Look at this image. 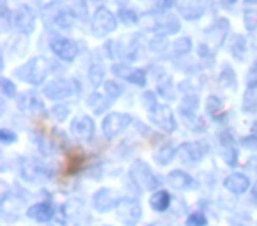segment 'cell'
Segmentation results:
<instances>
[{
  "instance_id": "cell-1",
  "label": "cell",
  "mask_w": 257,
  "mask_h": 226,
  "mask_svg": "<svg viewBox=\"0 0 257 226\" xmlns=\"http://www.w3.org/2000/svg\"><path fill=\"white\" fill-rule=\"evenodd\" d=\"M48 71H50V64H48L46 58L36 57L27 62V64H23L22 67L16 69L15 74L18 80L30 83V85H41L44 82V78H46Z\"/></svg>"
},
{
  "instance_id": "cell-2",
  "label": "cell",
  "mask_w": 257,
  "mask_h": 226,
  "mask_svg": "<svg viewBox=\"0 0 257 226\" xmlns=\"http://www.w3.org/2000/svg\"><path fill=\"white\" fill-rule=\"evenodd\" d=\"M131 177H133V180L141 187V189L154 191L155 187L159 186V179L150 170V166H148L145 161H140V159L131 165Z\"/></svg>"
},
{
  "instance_id": "cell-3",
  "label": "cell",
  "mask_w": 257,
  "mask_h": 226,
  "mask_svg": "<svg viewBox=\"0 0 257 226\" xmlns=\"http://www.w3.org/2000/svg\"><path fill=\"white\" fill-rule=\"evenodd\" d=\"M116 210L121 222L127 226H136L141 219V214H143L140 201L133 200V198H120L116 201Z\"/></svg>"
},
{
  "instance_id": "cell-4",
  "label": "cell",
  "mask_w": 257,
  "mask_h": 226,
  "mask_svg": "<svg viewBox=\"0 0 257 226\" xmlns=\"http://www.w3.org/2000/svg\"><path fill=\"white\" fill-rule=\"evenodd\" d=\"M92 29H93V36L104 37L116 29V18H114V15L109 11V9L99 8L95 13H93Z\"/></svg>"
},
{
  "instance_id": "cell-5",
  "label": "cell",
  "mask_w": 257,
  "mask_h": 226,
  "mask_svg": "<svg viewBox=\"0 0 257 226\" xmlns=\"http://www.w3.org/2000/svg\"><path fill=\"white\" fill-rule=\"evenodd\" d=\"M150 120L157 127L164 129L166 133H173L176 129V120L173 111L166 104H155L154 108H150Z\"/></svg>"
},
{
  "instance_id": "cell-6",
  "label": "cell",
  "mask_w": 257,
  "mask_h": 226,
  "mask_svg": "<svg viewBox=\"0 0 257 226\" xmlns=\"http://www.w3.org/2000/svg\"><path fill=\"white\" fill-rule=\"evenodd\" d=\"M133 122V117L127 115V113H120V111H113L104 119L102 122V131L106 138H114L116 134H120L128 124Z\"/></svg>"
},
{
  "instance_id": "cell-7",
  "label": "cell",
  "mask_w": 257,
  "mask_h": 226,
  "mask_svg": "<svg viewBox=\"0 0 257 226\" xmlns=\"http://www.w3.org/2000/svg\"><path fill=\"white\" fill-rule=\"evenodd\" d=\"M50 48L58 58L69 60V62L74 60V58L78 57V51H79L76 41L67 39V37H53L50 43Z\"/></svg>"
},
{
  "instance_id": "cell-8",
  "label": "cell",
  "mask_w": 257,
  "mask_h": 226,
  "mask_svg": "<svg viewBox=\"0 0 257 226\" xmlns=\"http://www.w3.org/2000/svg\"><path fill=\"white\" fill-rule=\"evenodd\" d=\"M74 85L76 83L72 82V80H55V82L48 83L46 87H44V96L48 97V99H65V97L72 96V92H74Z\"/></svg>"
},
{
  "instance_id": "cell-9",
  "label": "cell",
  "mask_w": 257,
  "mask_h": 226,
  "mask_svg": "<svg viewBox=\"0 0 257 226\" xmlns=\"http://www.w3.org/2000/svg\"><path fill=\"white\" fill-rule=\"evenodd\" d=\"M13 23L22 34H30L36 29V15L29 6H20L13 15Z\"/></svg>"
},
{
  "instance_id": "cell-10",
  "label": "cell",
  "mask_w": 257,
  "mask_h": 226,
  "mask_svg": "<svg viewBox=\"0 0 257 226\" xmlns=\"http://www.w3.org/2000/svg\"><path fill=\"white\" fill-rule=\"evenodd\" d=\"M71 131H72V134L78 138V140L88 141L90 138L93 136V133H95V124H93L92 117L81 115V117H78L76 120H72Z\"/></svg>"
},
{
  "instance_id": "cell-11",
  "label": "cell",
  "mask_w": 257,
  "mask_h": 226,
  "mask_svg": "<svg viewBox=\"0 0 257 226\" xmlns=\"http://www.w3.org/2000/svg\"><path fill=\"white\" fill-rule=\"evenodd\" d=\"M114 203H116L114 193L111 189H107V187H102V189H99L93 194V207L99 212H109Z\"/></svg>"
},
{
  "instance_id": "cell-12",
  "label": "cell",
  "mask_w": 257,
  "mask_h": 226,
  "mask_svg": "<svg viewBox=\"0 0 257 226\" xmlns=\"http://www.w3.org/2000/svg\"><path fill=\"white\" fill-rule=\"evenodd\" d=\"M227 30H229V22H227V20H224V18L217 20V22L213 23V27H210V30H208L210 44H213L215 48L222 46L225 36H227Z\"/></svg>"
},
{
  "instance_id": "cell-13",
  "label": "cell",
  "mask_w": 257,
  "mask_h": 226,
  "mask_svg": "<svg viewBox=\"0 0 257 226\" xmlns=\"http://www.w3.org/2000/svg\"><path fill=\"white\" fill-rule=\"evenodd\" d=\"M224 186H225V189H229L231 193L243 194L250 187V180H248V177L243 175V173H232V175H229L227 179L224 180Z\"/></svg>"
},
{
  "instance_id": "cell-14",
  "label": "cell",
  "mask_w": 257,
  "mask_h": 226,
  "mask_svg": "<svg viewBox=\"0 0 257 226\" xmlns=\"http://www.w3.org/2000/svg\"><path fill=\"white\" fill-rule=\"evenodd\" d=\"M27 214H29V217H32L34 221H37V222H48L55 215V208L51 203H46V201H44V203L32 205Z\"/></svg>"
},
{
  "instance_id": "cell-15",
  "label": "cell",
  "mask_w": 257,
  "mask_h": 226,
  "mask_svg": "<svg viewBox=\"0 0 257 226\" xmlns=\"http://www.w3.org/2000/svg\"><path fill=\"white\" fill-rule=\"evenodd\" d=\"M18 108L23 111H34V113H44V104L37 99L34 94L23 92L18 97Z\"/></svg>"
},
{
  "instance_id": "cell-16",
  "label": "cell",
  "mask_w": 257,
  "mask_h": 226,
  "mask_svg": "<svg viewBox=\"0 0 257 226\" xmlns=\"http://www.w3.org/2000/svg\"><path fill=\"white\" fill-rule=\"evenodd\" d=\"M168 180L175 189H182V191H187V189H192L194 187V179L189 175V173L182 172V170H175L168 175Z\"/></svg>"
},
{
  "instance_id": "cell-17",
  "label": "cell",
  "mask_w": 257,
  "mask_h": 226,
  "mask_svg": "<svg viewBox=\"0 0 257 226\" xmlns=\"http://www.w3.org/2000/svg\"><path fill=\"white\" fill-rule=\"evenodd\" d=\"M53 22L58 29H64V30H69L76 22V15L71 8H60L53 16Z\"/></svg>"
},
{
  "instance_id": "cell-18",
  "label": "cell",
  "mask_w": 257,
  "mask_h": 226,
  "mask_svg": "<svg viewBox=\"0 0 257 226\" xmlns=\"http://www.w3.org/2000/svg\"><path fill=\"white\" fill-rule=\"evenodd\" d=\"M178 152L183 161H187V163H197L203 158V148L197 143H183L182 147L178 148Z\"/></svg>"
},
{
  "instance_id": "cell-19",
  "label": "cell",
  "mask_w": 257,
  "mask_h": 226,
  "mask_svg": "<svg viewBox=\"0 0 257 226\" xmlns=\"http://www.w3.org/2000/svg\"><path fill=\"white\" fill-rule=\"evenodd\" d=\"M229 51L232 53V57L236 60H243L245 58V53H246V39L243 36H234L229 43Z\"/></svg>"
},
{
  "instance_id": "cell-20",
  "label": "cell",
  "mask_w": 257,
  "mask_h": 226,
  "mask_svg": "<svg viewBox=\"0 0 257 226\" xmlns=\"http://www.w3.org/2000/svg\"><path fill=\"white\" fill-rule=\"evenodd\" d=\"M169 203H171V196H169V193H166V191H157V193H154L150 198L152 208L157 210V212L168 210Z\"/></svg>"
},
{
  "instance_id": "cell-21",
  "label": "cell",
  "mask_w": 257,
  "mask_h": 226,
  "mask_svg": "<svg viewBox=\"0 0 257 226\" xmlns=\"http://www.w3.org/2000/svg\"><path fill=\"white\" fill-rule=\"evenodd\" d=\"M182 119H183V122L187 124V127H189L190 131H204L203 120L197 117L196 111H189V110H183V108H182Z\"/></svg>"
},
{
  "instance_id": "cell-22",
  "label": "cell",
  "mask_w": 257,
  "mask_h": 226,
  "mask_svg": "<svg viewBox=\"0 0 257 226\" xmlns=\"http://www.w3.org/2000/svg\"><path fill=\"white\" fill-rule=\"evenodd\" d=\"M203 13H204V8L197 4V2H194V4H182L180 6V15H182L185 20H197V18L203 16Z\"/></svg>"
},
{
  "instance_id": "cell-23",
  "label": "cell",
  "mask_w": 257,
  "mask_h": 226,
  "mask_svg": "<svg viewBox=\"0 0 257 226\" xmlns=\"http://www.w3.org/2000/svg\"><path fill=\"white\" fill-rule=\"evenodd\" d=\"M175 156H176V148L173 147V145H164V147H161L155 152V161H157L159 165L166 166L175 159Z\"/></svg>"
},
{
  "instance_id": "cell-24",
  "label": "cell",
  "mask_w": 257,
  "mask_h": 226,
  "mask_svg": "<svg viewBox=\"0 0 257 226\" xmlns=\"http://www.w3.org/2000/svg\"><path fill=\"white\" fill-rule=\"evenodd\" d=\"M157 90L161 96H164L166 99H173L175 97V87H173V80L168 74H162L157 82Z\"/></svg>"
},
{
  "instance_id": "cell-25",
  "label": "cell",
  "mask_w": 257,
  "mask_h": 226,
  "mask_svg": "<svg viewBox=\"0 0 257 226\" xmlns=\"http://www.w3.org/2000/svg\"><path fill=\"white\" fill-rule=\"evenodd\" d=\"M218 82H220V85L225 87V89H234L236 87V74H234V71H232L231 65H225V67L222 69L220 76H218Z\"/></svg>"
},
{
  "instance_id": "cell-26",
  "label": "cell",
  "mask_w": 257,
  "mask_h": 226,
  "mask_svg": "<svg viewBox=\"0 0 257 226\" xmlns=\"http://www.w3.org/2000/svg\"><path fill=\"white\" fill-rule=\"evenodd\" d=\"M243 111L245 113H257V96L253 90H246L243 96Z\"/></svg>"
},
{
  "instance_id": "cell-27",
  "label": "cell",
  "mask_w": 257,
  "mask_h": 226,
  "mask_svg": "<svg viewBox=\"0 0 257 226\" xmlns=\"http://www.w3.org/2000/svg\"><path fill=\"white\" fill-rule=\"evenodd\" d=\"M161 27L166 30V34H178L180 32V20L175 15H168L166 20L161 23Z\"/></svg>"
},
{
  "instance_id": "cell-28",
  "label": "cell",
  "mask_w": 257,
  "mask_h": 226,
  "mask_svg": "<svg viewBox=\"0 0 257 226\" xmlns=\"http://www.w3.org/2000/svg\"><path fill=\"white\" fill-rule=\"evenodd\" d=\"M173 50H175L176 55H187L192 50V41L189 37H180L173 43Z\"/></svg>"
},
{
  "instance_id": "cell-29",
  "label": "cell",
  "mask_w": 257,
  "mask_h": 226,
  "mask_svg": "<svg viewBox=\"0 0 257 226\" xmlns=\"http://www.w3.org/2000/svg\"><path fill=\"white\" fill-rule=\"evenodd\" d=\"M243 22H245L246 30L253 32V30L257 29V8L245 9V15H243Z\"/></svg>"
},
{
  "instance_id": "cell-30",
  "label": "cell",
  "mask_w": 257,
  "mask_h": 226,
  "mask_svg": "<svg viewBox=\"0 0 257 226\" xmlns=\"http://www.w3.org/2000/svg\"><path fill=\"white\" fill-rule=\"evenodd\" d=\"M102 99H104V97L100 96V94H92V96H90L88 104L93 108V110L97 111V113H100V111L107 110V106H109V101H102Z\"/></svg>"
},
{
  "instance_id": "cell-31",
  "label": "cell",
  "mask_w": 257,
  "mask_h": 226,
  "mask_svg": "<svg viewBox=\"0 0 257 226\" xmlns=\"http://www.w3.org/2000/svg\"><path fill=\"white\" fill-rule=\"evenodd\" d=\"M88 78L90 82L93 83V85H99V83H102L104 80V67L100 64H93L92 67H90L88 71Z\"/></svg>"
},
{
  "instance_id": "cell-32",
  "label": "cell",
  "mask_w": 257,
  "mask_h": 226,
  "mask_svg": "<svg viewBox=\"0 0 257 226\" xmlns=\"http://www.w3.org/2000/svg\"><path fill=\"white\" fill-rule=\"evenodd\" d=\"M104 90H106V96L109 97L111 101L118 99L120 94H121V87L118 85L116 82H113V80H109V82L104 83Z\"/></svg>"
},
{
  "instance_id": "cell-33",
  "label": "cell",
  "mask_w": 257,
  "mask_h": 226,
  "mask_svg": "<svg viewBox=\"0 0 257 226\" xmlns=\"http://www.w3.org/2000/svg\"><path fill=\"white\" fill-rule=\"evenodd\" d=\"M127 82L134 83V85H138V87L147 85V71H143V69H134V71L131 72V76L127 78Z\"/></svg>"
},
{
  "instance_id": "cell-34",
  "label": "cell",
  "mask_w": 257,
  "mask_h": 226,
  "mask_svg": "<svg viewBox=\"0 0 257 226\" xmlns=\"http://www.w3.org/2000/svg\"><path fill=\"white\" fill-rule=\"evenodd\" d=\"M118 18L121 20V22L125 23V25H133V23L138 22V15L133 11V9H125L121 8L120 11H118Z\"/></svg>"
},
{
  "instance_id": "cell-35",
  "label": "cell",
  "mask_w": 257,
  "mask_h": 226,
  "mask_svg": "<svg viewBox=\"0 0 257 226\" xmlns=\"http://www.w3.org/2000/svg\"><path fill=\"white\" fill-rule=\"evenodd\" d=\"M206 110L210 115H218L222 111V101L218 99L217 96H210L208 97V103H206Z\"/></svg>"
},
{
  "instance_id": "cell-36",
  "label": "cell",
  "mask_w": 257,
  "mask_h": 226,
  "mask_svg": "<svg viewBox=\"0 0 257 226\" xmlns=\"http://www.w3.org/2000/svg\"><path fill=\"white\" fill-rule=\"evenodd\" d=\"M51 117H53L57 122H64L69 117V108L64 106V104H57V106L51 110Z\"/></svg>"
},
{
  "instance_id": "cell-37",
  "label": "cell",
  "mask_w": 257,
  "mask_h": 226,
  "mask_svg": "<svg viewBox=\"0 0 257 226\" xmlns=\"http://www.w3.org/2000/svg\"><path fill=\"white\" fill-rule=\"evenodd\" d=\"M187 226H206V215L203 212H194L187 219Z\"/></svg>"
},
{
  "instance_id": "cell-38",
  "label": "cell",
  "mask_w": 257,
  "mask_h": 226,
  "mask_svg": "<svg viewBox=\"0 0 257 226\" xmlns=\"http://www.w3.org/2000/svg\"><path fill=\"white\" fill-rule=\"evenodd\" d=\"M0 89H2V92H4L6 97H15L16 87H15V83H13L11 80H8V78L0 80Z\"/></svg>"
},
{
  "instance_id": "cell-39",
  "label": "cell",
  "mask_w": 257,
  "mask_h": 226,
  "mask_svg": "<svg viewBox=\"0 0 257 226\" xmlns=\"http://www.w3.org/2000/svg\"><path fill=\"white\" fill-rule=\"evenodd\" d=\"M246 85H248V90L257 89V60L253 62L248 74H246Z\"/></svg>"
},
{
  "instance_id": "cell-40",
  "label": "cell",
  "mask_w": 257,
  "mask_h": 226,
  "mask_svg": "<svg viewBox=\"0 0 257 226\" xmlns=\"http://www.w3.org/2000/svg\"><path fill=\"white\" fill-rule=\"evenodd\" d=\"M133 71H134V69H131L127 64H114L113 65V72H114V74L120 76V78H125V80L131 76V72H133Z\"/></svg>"
},
{
  "instance_id": "cell-41",
  "label": "cell",
  "mask_w": 257,
  "mask_h": 226,
  "mask_svg": "<svg viewBox=\"0 0 257 226\" xmlns=\"http://www.w3.org/2000/svg\"><path fill=\"white\" fill-rule=\"evenodd\" d=\"M141 25L148 30H155V27H159V22L155 20L154 15H145L143 18H141Z\"/></svg>"
},
{
  "instance_id": "cell-42",
  "label": "cell",
  "mask_w": 257,
  "mask_h": 226,
  "mask_svg": "<svg viewBox=\"0 0 257 226\" xmlns=\"http://www.w3.org/2000/svg\"><path fill=\"white\" fill-rule=\"evenodd\" d=\"M197 104H199V101H197L196 96H189L183 99V104L182 108L183 110H189V111H196L197 110Z\"/></svg>"
},
{
  "instance_id": "cell-43",
  "label": "cell",
  "mask_w": 257,
  "mask_h": 226,
  "mask_svg": "<svg viewBox=\"0 0 257 226\" xmlns=\"http://www.w3.org/2000/svg\"><path fill=\"white\" fill-rule=\"evenodd\" d=\"M236 154H238V152H236V148H232V147H227L225 148V152H224V161L227 163L229 166H234L236 165Z\"/></svg>"
},
{
  "instance_id": "cell-44",
  "label": "cell",
  "mask_w": 257,
  "mask_h": 226,
  "mask_svg": "<svg viewBox=\"0 0 257 226\" xmlns=\"http://www.w3.org/2000/svg\"><path fill=\"white\" fill-rule=\"evenodd\" d=\"M154 6L159 11H168L175 6V0H154Z\"/></svg>"
},
{
  "instance_id": "cell-45",
  "label": "cell",
  "mask_w": 257,
  "mask_h": 226,
  "mask_svg": "<svg viewBox=\"0 0 257 226\" xmlns=\"http://www.w3.org/2000/svg\"><path fill=\"white\" fill-rule=\"evenodd\" d=\"M241 145L248 150H257V136H245L241 140Z\"/></svg>"
},
{
  "instance_id": "cell-46",
  "label": "cell",
  "mask_w": 257,
  "mask_h": 226,
  "mask_svg": "<svg viewBox=\"0 0 257 226\" xmlns=\"http://www.w3.org/2000/svg\"><path fill=\"white\" fill-rule=\"evenodd\" d=\"M0 140L4 143H13V141H16V134L9 129H0Z\"/></svg>"
},
{
  "instance_id": "cell-47",
  "label": "cell",
  "mask_w": 257,
  "mask_h": 226,
  "mask_svg": "<svg viewBox=\"0 0 257 226\" xmlns=\"http://www.w3.org/2000/svg\"><path fill=\"white\" fill-rule=\"evenodd\" d=\"M154 97H155V94H154V92H147V94H145V96H143L145 104H147V106H148V110H150V108H154L155 104H157V103H155Z\"/></svg>"
},
{
  "instance_id": "cell-48",
  "label": "cell",
  "mask_w": 257,
  "mask_h": 226,
  "mask_svg": "<svg viewBox=\"0 0 257 226\" xmlns=\"http://www.w3.org/2000/svg\"><path fill=\"white\" fill-rule=\"evenodd\" d=\"M252 198H253V201L257 203V186L253 187V191H252Z\"/></svg>"
},
{
  "instance_id": "cell-49",
  "label": "cell",
  "mask_w": 257,
  "mask_h": 226,
  "mask_svg": "<svg viewBox=\"0 0 257 226\" xmlns=\"http://www.w3.org/2000/svg\"><path fill=\"white\" fill-rule=\"evenodd\" d=\"M234 2H238V0H224V4H229V6L234 4Z\"/></svg>"
},
{
  "instance_id": "cell-50",
  "label": "cell",
  "mask_w": 257,
  "mask_h": 226,
  "mask_svg": "<svg viewBox=\"0 0 257 226\" xmlns=\"http://www.w3.org/2000/svg\"><path fill=\"white\" fill-rule=\"evenodd\" d=\"M246 4H257V0H246Z\"/></svg>"
},
{
  "instance_id": "cell-51",
  "label": "cell",
  "mask_w": 257,
  "mask_h": 226,
  "mask_svg": "<svg viewBox=\"0 0 257 226\" xmlns=\"http://www.w3.org/2000/svg\"><path fill=\"white\" fill-rule=\"evenodd\" d=\"M252 129H253V131H255V133H257V122H253V126H252Z\"/></svg>"
}]
</instances>
